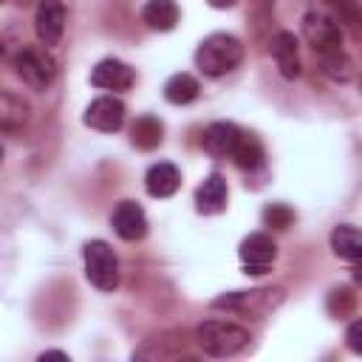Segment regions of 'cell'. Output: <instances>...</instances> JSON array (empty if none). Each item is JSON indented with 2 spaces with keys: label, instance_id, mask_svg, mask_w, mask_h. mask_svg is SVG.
<instances>
[{
  "label": "cell",
  "instance_id": "obj_1",
  "mask_svg": "<svg viewBox=\"0 0 362 362\" xmlns=\"http://www.w3.org/2000/svg\"><path fill=\"white\" fill-rule=\"evenodd\" d=\"M240 59H243V42L232 34H209L195 51V65L201 68L204 76H223L235 71Z\"/></svg>",
  "mask_w": 362,
  "mask_h": 362
},
{
  "label": "cell",
  "instance_id": "obj_2",
  "mask_svg": "<svg viewBox=\"0 0 362 362\" xmlns=\"http://www.w3.org/2000/svg\"><path fill=\"white\" fill-rule=\"evenodd\" d=\"M249 331L229 320H204L195 328V342L209 356H235L249 345Z\"/></svg>",
  "mask_w": 362,
  "mask_h": 362
},
{
  "label": "cell",
  "instance_id": "obj_3",
  "mask_svg": "<svg viewBox=\"0 0 362 362\" xmlns=\"http://www.w3.org/2000/svg\"><path fill=\"white\" fill-rule=\"evenodd\" d=\"M283 303V288L269 286V288H252V291H232L218 300H212V308H226L235 314H249L252 320L266 317Z\"/></svg>",
  "mask_w": 362,
  "mask_h": 362
},
{
  "label": "cell",
  "instance_id": "obj_4",
  "mask_svg": "<svg viewBox=\"0 0 362 362\" xmlns=\"http://www.w3.org/2000/svg\"><path fill=\"white\" fill-rule=\"evenodd\" d=\"M85 274L102 291H113L119 286V260L105 240L85 243Z\"/></svg>",
  "mask_w": 362,
  "mask_h": 362
},
{
  "label": "cell",
  "instance_id": "obj_5",
  "mask_svg": "<svg viewBox=\"0 0 362 362\" xmlns=\"http://www.w3.org/2000/svg\"><path fill=\"white\" fill-rule=\"evenodd\" d=\"M303 37L308 40V45L317 54H331L342 48V28L337 23L334 14L322 11V8H311L303 17Z\"/></svg>",
  "mask_w": 362,
  "mask_h": 362
},
{
  "label": "cell",
  "instance_id": "obj_6",
  "mask_svg": "<svg viewBox=\"0 0 362 362\" xmlns=\"http://www.w3.org/2000/svg\"><path fill=\"white\" fill-rule=\"evenodd\" d=\"M14 68L17 76L34 90H45L57 76V62L45 48H23L14 57Z\"/></svg>",
  "mask_w": 362,
  "mask_h": 362
},
{
  "label": "cell",
  "instance_id": "obj_7",
  "mask_svg": "<svg viewBox=\"0 0 362 362\" xmlns=\"http://www.w3.org/2000/svg\"><path fill=\"white\" fill-rule=\"evenodd\" d=\"M238 255H240V263H243L246 274H263L274 263L277 246L266 232H252L249 238H243Z\"/></svg>",
  "mask_w": 362,
  "mask_h": 362
},
{
  "label": "cell",
  "instance_id": "obj_8",
  "mask_svg": "<svg viewBox=\"0 0 362 362\" xmlns=\"http://www.w3.org/2000/svg\"><path fill=\"white\" fill-rule=\"evenodd\" d=\"M34 31H37V40L45 48L57 45L62 40V31H65V6H62V0H40L37 3Z\"/></svg>",
  "mask_w": 362,
  "mask_h": 362
},
{
  "label": "cell",
  "instance_id": "obj_9",
  "mask_svg": "<svg viewBox=\"0 0 362 362\" xmlns=\"http://www.w3.org/2000/svg\"><path fill=\"white\" fill-rule=\"evenodd\" d=\"M124 122V102L116 96H99L85 110V124L102 133H116Z\"/></svg>",
  "mask_w": 362,
  "mask_h": 362
},
{
  "label": "cell",
  "instance_id": "obj_10",
  "mask_svg": "<svg viewBox=\"0 0 362 362\" xmlns=\"http://www.w3.org/2000/svg\"><path fill=\"white\" fill-rule=\"evenodd\" d=\"M110 226L122 240H141L147 235V215L136 201H122L110 215Z\"/></svg>",
  "mask_w": 362,
  "mask_h": 362
},
{
  "label": "cell",
  "instance_id": "obj_11",
  "mask_svg": "<svg viewBox=\"0 0 362 362\" xmlns=\"http://www.w3.org/2000/svg\"><path fill=\"white\" fill-rule=\"evenodd\" d=\"M133 79H136L133 68L122 59H102L90 71V85L105 88V90H127L133 85Z\"/></svg>",
  "mask_w": 362,
  "mask_h": 362
},
{
  "label": "cell",
  "instance_id": "obj_12",
  "mask_svg": "<svg viewBox=\"0 0 362 362\" xmlns=\"http://www.w3.org/2000/svg\"><path fill=\"white\" fill-rule=\"evenodd\" d=\"M272 57L280 68V74L286 79H297L303 74V65H300V51H297V37L291 31H277L272 37Z\"/></svg>",
  "mask_w": 362,
  "mask_h": 362
},
{
  "label": "cell",
  "instance_id": "obj_13",
  "mask_svg": "<svg viewBox=\"0 0 362 362\" xmlns=\"http://www.w3.org/2000/svg\"><path fill=\"white\" fill-rule=\"evenodd\" d=\"M238 139H240V130H238L232 122H212V124L204 130V141H201V144H204V150H206L209 156L226 158V156H232Z\"/></svg>",
  "mask_w": 362,
  "mask_h": 362
},
{
  "label": "cell",
  "instance_id": "obj_14",
  "mask_svg": "<svg viewBox=\"0 0 362 362\" xmlns=\"http://www.w3.org/2000/svg\"><path fill=\"white\" fill-rule=\"evenodd\" d=\"M226 198H229V189H226V181H223L221 173H209L204 178V184L195 189V206L204 215L221 212L226 206Z\"/></svg>",
  "mask_w": 362,
  "mask_h": 362
},
{
  "label": "cell",
  "instance_id": "obj_15",
  "mask_svg": "<svg viewBox=\"0 0 362 362\" xmlns=\"http://www.w3.org/2000/svg\"><path fill=\"white\" fill-rule=\"evenodd\" d=\"M178 184H181V173H178V167H173V164H167V161L153 164V167L147 170V175H144V187H147V192H150L153 198H167V195H173V192L178 189Z\"/></svg>",
  "mask_w": 362,
  "mask_h": 362
},
{
  "label": "cell",
  "instance_id": "obj_16",
  "mask_svg": "<svg viewBox=\"0 0 362 362\" xmlns=\"http://www.w3.org/2000/svg\"><path fill=\"white\" fill-rule=\"evenodd\" d=\"M178 6L175 0H147L141 8V20L153 28V31H170L178 23Z\"/></svg>",
  "mask_w": 362,
  "mask_h": 362
},
{
  "label": "cell",
  "instance_id": "obj_17",
  "mask_svg": "<svg viewBox=\"0 0 362 362\" xmlns=\"http://www.w3.org/2000/svg\"><path fill=\"white\" fill-rule=\"evenodd\" d=\"M331 249H334L337 257L356 263L362 257V235H359V229L356 226H348V223L337 226L331 232Z\"/></svg>",
  "mask_w": 362,
  "mask_h": 362
},
{
  "label": "cell",
  "instance_id": "obj_18",
  "mask_svg": "<svg viewBox=\"0 0 362 362\" xmlns=\"http://www.w3.org/2000/svg\"><path fill=\"white\" fill-rule=\"evenodd\" d=\"M161 136H164V124L156 116H150V113L139 116L133 122V127H130V141L139 150H156L161 144Z\"/></svg>",
  "mask_w": 362,
  "mask_h": 362
},
{
  "label": "cell",
  "instance_id": "obj_19",
  "mask_svg": "<svg viewBox=\"0 0 362 362\" xmlns=\"http://www.w3.org/2000/svg\"><path fill=\"white\" fill-rule=\"evenodd\" d=\"M198 79L192 74H173L167 82H164V99L170 105H189L198 99Z\"/></svg>",
  "mask_w": 362,
  "mask_h": 362
},
{
  "label": "cell",
  "instance_id": "obj_20",
  "mask_svg": "<svg viewBox=\"0 0 362 362\" xmlns=\"http://www.w3.org/2000/svg\"><path fill=\"white\" fill-rule=\"evenodd\" d=\"M229 158H232L240 170H255V167L263 164V144H260L255 136L240 133V139H238V144H235V150H232Z\"/></svg>",
  "mask_w": 362,
  "mask_h": 362
},
{
  "label": "cell",
  "instance_id": "obj_21",
  "mask_svg": "<svg viewBox=\"0 0 362 362\" xmlns=\"http://www.w3.org/2000/svg\"><path fill=\"white\" fill-rule=\"evenodd\" d=\"M322 57V71L334 79V82H348V79H354V62H351V57L339 48V51H331V54H320Z\"/></svg>",
  "mask_w": 362,
  "mask_h": 362
},
{
  "label": "cell",
  "instance_id": "obj_22",
  "mask_svg": "<svg viewBox=\"0 0 362 362\" xmlns=\"http://www.w3.org/2000/svg\"><path fill=\"white\" fill-rule=\"evenodd\" d=\"M291 221H294V212L286 204H269L263 209V223L272 226V229H288Z\"/></svg>",
  "mask_w": 362,
  "mask_h": 362
},
{
  "label": "cell",
  "instance_id": "obj_23",
  "mask_svg": "<svg viewBox=\"0 0 362 362\" xmlns=\"http://www.w3.org/2000/svg\"><path fill=\"white\" fill-rule=\"evenodd\" d=\"M328 6L337 11V20L348 28H359V0H328Z\"/></svg>",
  "mask_w": 362,
  "mask_h": 362
},
{
  "label": "cell",
  "instance_id": "obj_24",
  "mask_svg": "<svg viewBox=\"0 0 362 362\" xmlns=\"http://www.w3.org/2000/svg\"><path fill=\"white\" fill-rule=\"evenodd\" d=\"M359 328H362V325H359V320H354V322L348 325V348H351L354 354H359V351H362V342H359Z\"/></svg>",
  "mask_w": 362,
  "mask_h": 362
},
{
  "label": "cell",
  "instance_id": "obj_25",
  "mask_svg": "<svg viewBox=\"0 0 362 362\" xmlns=\"http://www.w3.org/2000/svg\"><path fill=\"white\" fill-rule=\"evenodd\" d=\"M40 359L45 362V359H68V354H62V351H45V354H40Z\"/></svg>",
  "mask_w": 362,
  "mask_h": 362
},
{
  "label": "cell",
  "instance_id": "obj_26",
  "mask_svg": "<svg viewBox=\"0 0 362 362\" xmlns=\"http://www.w3.org/2000/svg\"><path fill=\"white\" fill-rule=\"evenodd\" d=\"M206 3H209L212 8H232L238 0H206Z\"/></svg>",
  "mask_w": 362,
  "mask_h": 362
},
{
  "label": "cell",
  "instance_id": "obj_27",
  "mask_svg": "<svg viewBox=\"0 0 362 362\" xmlns=\"http://www.w3.org/2000/svg\"><path fill=\"white\" fill-rule=\"evenodd\" d=\"M0 161H3V147H0Z\"/></svg>",
  "mask_w": 362,
  "mask_h": 362
},
{
  "label": "cell",
  "instance_id": "obj_28",
  "mask_svg": "<svg viewBox=\"0 0 362 362\" xmlns=\"http://www.w3.org/2000/svg\"><path fill=\"white\" fill-rule=\"evenodd\" d=\"M0 3H3V0H0Z\"/></svg>",
  "mask_w": 362,
  "mask_h": 362
}]
</instances>
